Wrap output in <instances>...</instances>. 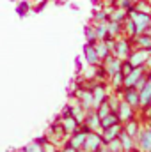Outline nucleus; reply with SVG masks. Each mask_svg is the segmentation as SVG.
<instances>
[{
	"label": "nucleus",
	"mask_w": 151,
	"mask_h": 152,
	"mask_svg": "<svg viewBox=\"0 0 151 152\" xmlns=\"http://www.w3.org/2000/svg\"><path fill=\"white\" fill-rule=\"evenodd\" d=\"M121 99H123L124 103H128L132 108L139 110V90H135L133 87H130V88H123V92H121Z\"/></svg>",
	"instance_id": "nucleus-14"
},
{
	"label": "nucleus",
	"mask_w": 151,
	"mask_h": 152,
	"mask_svg": "<svg viewBox=\"0 0 151 152\" xmlns=\"http://www.w3.org/2000/svg\"><path fill=\"white\" fill-rule=\"evenodd\" d=\"M144 83H146V75L142 76V78H139V81L135 83V87H133V88H135V90H141V88L144 87Z\"/></svg>",
	"instance_id": "nucleus-34"
},
{
	"label": "nucleus",
	"mask_w": 151,
	"mask_h": 152,
	"mask_svg": "<svg viewBox=\"0 0 151 152\" xmlns=\"http://www.w3.org/2000/svg\"><path fill=\"white\" fill-rule=\"evenodd\" d=\"M44 140H46V136H44V138H38V140H34V142H30L27 147H23V151H21V152H43V143H44Z\"/></svg>",
	"instance_id": "nucleus-24"
},
{
	"label": "nucleus",
	"mask_w": 151,
	"mask_h": 152,
	"mask_svg": "<svg viewBox=\"0 0 151 152\" xmlns=\"http://www.w3.org/2000/svg\"><path fill=\"white\" fill-rule=\"evenodd\" d=\"M144 34H148V36H151V25H150V27H148V30H146Z\"/></svg>",
	"instance_id": "nucleus-38"
},
{
	"label": "nucleus",
	"mask_w": 151,
	"mask_h": 152,
	"mask_svg": "<svg viewBox=\"0 0 151 152\" xmlns=\"http://www.w3.org/2000/svg\"><path fill=\"white\" fill-rule=\"evenodd\" d=\"M128 18L132 20L133 27H135V34L141 36L148 30V27L151 25V14H144V12H137L135 9H130L128 11ZM135 36V37H137Z\"/></svg>",
	"instance_id": "nucleus-1"
},
{
	"label": "nucleus",
	"mask_w": 151,
	"mask_h": 152,
	"mask_svg": "<svg viewBox=\"0 0 151 152\" xmlns=\"http://www.w3.org/2000/svg\"><path fill=\"white\" fill-rule=\"evenodd\" d=\"M133 152H139V151H137V149H135V151H133Z\"/></svg>",
	"instance_id": "nucleus-40"
},
{
	"label": "nucleus",
	"mask_w": 151,
	"mask_h": 152,
	"mask_svg": "<svg viewBox=\"0 0 151 152\" xmlns=\"http://www.w3.org/2000/svg\"><path fill=\"white\" fill-rule=\"evenodd\" d=\"M94 48H96V53H98L100 60H105L109 55H112V51H110V48H109V44H107L105 41H98V42L94 44Z\"/></svg>",
	"instance_id": "nucleus-21"
},
{
	"label": "nucleus",
	"mask_w": 151,
	"mask_h": 152,
	"mask_svg": "<svg viewBox=\"0 0 151 152\" xmlns=\"http://www.w3.org/2000/svg\"><path fill=\"white\" fill-rule=\"evenodd\" d=\"M109 113H110V108H109L107 101H105V103H101V104H100V106L96 108V115H98L100 118H103L105 115H109Z\"/></svg>",
	"instance_id": "nucleus-32"
},
{
	"label": "nucleus",
	"mask_w": 151,
	"mask_h": 152,
	"mask_svg": "<svg viewBox=\"0 0 151 152\" xmlns=\"http://www.w3.org/2000/svg\"><path fill=\"white\" fill-rule=\"evenodd\" d=\"M121 62H123V60L115 58L114 55H109L105 60H101V66L105 67V71H107V76H109V78H112V76L117 75V73H121Z\"/></svg>",
	"instance_id": "nucleus-11"
},
{
	"label": "nucleus",
	"mask_w": 151,
	"mask_h": 152,
	"mask_svg": "<svg viewBox=\"0 0 151 152\" xmlns=\"http://www.w3.org/2000/svg\"><path fill=\"white\" fill-rule=\"evenodd\" d=\"M141 122L137 120V118H132V120H128V122H124L123 124V131L128 134V136H132L133 140H135V136L139 134V131H141Z\"/></svg>",
	"instance_id": "nucleus-17"
},
{
	"label": "nucleus",
	"mask_w": 151,
	"mask_h": 152,
	"mask_svg": "<svg viewBox=\"0 0 151 152\" xmlns=\"http://www.w3.org/2000/svg\"><path fill=\"white\" fill-rule=\"evenodd\" d=\"M93 18H94V23H107L109 21V12L107 11H96L93 14Z\"/></svg>",
	"instance_id": "nucleus-29"
},
{
	"label": "nucleus",
	"mask_w": 151,
	"mask_h": 152,
	"mask_svg": "<svg viewBox=\"0 0 151 152\" xmlns=\"http://www.w3.org/2000/svg\"><path fill=\"white\" fill-rule=\"evenodd\" d=\"M94 32H96V39L98 41H105L109 39V32H107V23H94Z\"/></svg>",
	"instance_id": "nucleus-25"
},
{
	"label": "nucleus",
	"mask_w": 151,
	"mask_h": 152,
	"mask_svg": "<svg viewBox=\"0 0 151 152\" xmlns=\"http://www.w3.org/2000/svg\"><path fill=\"white\" fill-rule=\"evenodd\" d=\"M132 69H133V67H132L126 60H123V62H121V75H123V76H126L130 71H132Z\"/></svg>",
	"instance_id": "nucleus-33"
},
{
	"label": "nucleus",
	"mask_w": 151,
	"mask_h": 152,
	"mask_svg": "<svg viewBox=\"0 0 151 152\" xmlns=\"http://www.w3.org/2000/svg\"><path fill=\"white\" fill-rule=\"evenodd\" d=\"M87 133H89V129H87L84 124H80V126H78V129H76L75 133H73L71 136H68V145H71V147H73V149H76V151H82Z\"/></svg>",
	"instance_id": "nucleus-7"
},
{
	"label": "nucleus",
	"mask_w": 151,
	"mask_h": 152,
	"mask_svg": "<svg viewBox=\"0 0 151 152\" xmlns=\"http://www.w3.org/2000/svg\"><path fill=\"white\" fill-rule=\"evenodd\" d=\"M87 88H89V90H91V94H93L94 110H96V108H98L101 103H105V101H107L109 94H107V85H105V81H96V83L89 85Z\"/></svg>",
	"instance_id": "nucleus-2"
},
{
	"label": "nucleus",
	"mask_w": 151,
	"mask_h": 152,
	"mask_svg": "<svg viewBox=\"0 0 151 152\" xmlns=\"http://www.w3.org/2000/svg\"><path fill=\"white\" fill-rule=\"evenodd\" d=\"M119 101H121V97H119V94H110L109 97H107V104H109V108H110V112H115L117 110V106H119Z\"/></svg>",
	"instance_id": "nucleus-27"
},
{
	"label": "nucleus",
	"mask_w": 151,
	"mask_h": 152,
	"mask_svg": "<svg viewBox=\"0 0 151 152\" xmlns=\"http://www.w3.org/2000/svg\"><path fill=\"white\" fill-rule=\"evenodd\" d=\"M115 115H117L119 122L124 124V122L135 118V108H132L128 103H124V101L121 99V101H119V106H117V110H115Z\"/></svg>",
	"instance_id": "nucleus-10"
},
{
	"label": "nucleus",
	"mask_w": 151,
	"mask_h": 152,
	"mask_svg": "<svg viewBox=\"0 0 151 152\" xmlns=\"http://www.w3.org/2000/svg\"><path fill=\"white\" fill-rule=\"evenodd\" d=\"M142 115H144V118H150V117H151V104L148 106V108H144V110H142Z\"/></svg>",
	"instance_id": "nucleus-36"
},
{
	"label": "nucleus",
	"mask_w": 151,
	"mask_h": 152,
	"mask_svg": "<svg viewBox=\"0 0 151 152\" xmlns=\"http://www.w3.org/2000/svg\"><path fill=\"white\" fill-rule=\"evenodd\" d=\"M57 152H80V151H76V149H73L71 145H68V143H66V145H62V149H59Z\"/></svg>",
	"instance_id": "nucleus-35"
},
{
	"label": "nucleus",
	"mask_w": 151,
	"mask_h": 152,
	"mask_svg": "<svg viewBox=\"0 0 151 152\" xmlns=\"http://www.w3.org/2000/svg\"><path fill=\"white\" fill-rule=\"evenodd\" d=\"M133 42H137L139 48H142V50H150L151 48V36H148V34H141V36H137V37L132 39V44H133Z\"/></svg>",
	"instance_id": "nucleus-23"
},
{
	"label": "nucleus",
	"mask_w": 151,
	"mask_h": 152,
	"mask_svg": "<svg viewBox=\"0 0 151 152\" xmlns=\"http://www.w3.org/2000/svg\"><path fill=\"white\" fill-rule=\"evenodd\" d=\"M148 73V69L144 67V66H141V67H133L128 75L123 78V88H130V87H135V83L139 81V78H142V76Z\"/></svg>",
	"instance_id": "nucleus-9"
},
{
	"label": "nucleus",
	"mask_w": 151,
	"mask_h": 152,
	"mask_svg": "<svg viewBox=\"0 0 151 152\" xmlns=\"http://www.w3.org/2000/svg\"><path fill=\"white\" fill-rule=\"evenodd\" d=\"M59 120H61V126H62V129H64V134H66V136H71L76 129H78V126H80L73 117H61Z\"/></svg>",
	"instance_id": "nucleus-16"
},
{
	"label": "nucleus",
	"mask_w": 151,
	"mask_h": 152,
	"mask_svg": "<svg viewBox=\"0 0 151 152\" xmlns=\"http://www.w3.org/2000/svg\"><path fill=\"white\" fill-rule=\"evenodd\" d=\"M133 4H135V0H115V7L124 9V11L133 9Z\"/></svg>",
	"instance_id": "nucleus-30"
},
{
	"label": "nucleus",
	"mask_w": 151,
	"mask_h": 152,
	"mask_svg": "<svg viewBox=\"0 0 151 152\" xmlns=\"http://www.w3.org/2000/svg\"><path fill=\"white\" fill-rule=\"evenodd\" d=\"M117 138H119V142H121V151L123 152H133L135 151V140H133L132 136H128L124 131H121Z\"/></svg>",
	"instance_id": "nucleus-18"
},
{
	"label": "nucleus",
	"mask_w": 151,
	"mask_h": 152,
	"mask_svg": "<svg viewBox=\"0 0 151 152\" xmlns=\"http://www.w3.org/2000/svg\"><path fill=\"white\" fill-rule=\"evenodd\" d=\"M132 51V41L128 37H117L114 41V50H112V55L119 60H124Z\"/></svg>",
	"instance_id": "nucleus-3"
},
{
	"label": "nucleus",
	"mask_w": 151,
	"mask_h": 152,
	"mask_svg": "<svg viewBox=\"0 0 151 152\" xmlns=\"http://www.w3.org/2000/svg\"><path fill=\"white\" fill-rule=\"evenodd\" d=\"M84 58H85V64L91 66V67H96V66L101 64V60H100V57L96 53L94 44H87L85 42V46H84Z\"/></svg>",
	"instance_id": "nucleus-12"
},
{
	"label": "nucleus",
	"mask_w": 151,
	"mask_h": 152,
	"mask_svg": "<svg viewBox=\"0 0 151 152\" xmlns=\"http://www.w3.org/2000/svg\"><path fill=\"white\" fill-rule=\"evenodd\" d=\"M105 147H107L109 152H123L121 151V142H119V138H115V140H112V142L105 143Z\"/></svg>",
	"instance_id": "nucleus-31"
},
{
	"label": "nucleus",
	"mask_w": 151,
	"mask_h": 152,
	"mask_svg": "<svg viewBox=\"0 0 151 152\" xmlns=\"http://www.w3.org/2000/svg\"><path fill=\"white\" fill-rule=\"evenodd\" d=\"M146 126H148V127H151V117H150V118H146Z\"/></svg>",
	"instance_id": "nucleus-37"
},
{
	"label": "nucleus",
	"mask_w": 151,
	"mask_h": 152,
	"mask_svg": "<svg viewBox=\"0 0 151 152\" xmlns=\"http://www.w3.org/2000/svg\"><path fill=\"white\" fill-rule=\"evenodd\" d=\"M103 147V142H101V136L100 133H94V131H89L87 136H85V142H84V147L80 152H98Z\"/></svg>",
	"instance_id": "nucleus-5"
},
{
	"label": "nucleus",
	"mask_w": 151,
	"mask_h": 152,
	"mask_svg": "<svg viewBox=\"0 0 151 152\" xmlns=\"http://www.w3.org/2000/svg\"><path fill=\"white\" fill-rule=\"evenodd\" d=\"M133 9L137 12H144V14H151V2L150 0H135Z\"/></svg>",
	"instance_id": "nucleus-26"
},
{
	"label": "nucleus",
	"mask_w": 151,
	"mask_h": 152,
	"mask_svg": "<svg viewBox=\"0 0 151 152\" xmlns=\"http://www.w3.org/2000/svg\"><path fill=\"white\" fill-rule=\"evenodd\" d=\"M151 104V71L146 73V83L139 90V110H144Z\"/></svg>",
	"instance_id": "nucleus-6"
},
{
	"label": "nucleus",
	"mask_w": 151,
	"mask_h": 152,
	"mask_svg": "<svg viewBox=\"0 0 151 152\" xmlns=\"http://www.w3.org/2000/svg\"><path fill=\"white\" fill-rule=\"evenodd\" d=\"M148 51H150V55H151V48H150V50H148Z\"/></svg>",
	"instance_id": "nucleus-39"
},
{
	"label": "nucleus",
	"mask_w": 151,
	"mask_h": 152,
	"mask_svg": "<svg viewBox=\"0 0 151 152\" xmlns=\"http://www.w3.org/2000/svg\"><path fill=\"white\" fill-rule=\"evenodd\" d=\"M121 131H123V124H121V122H117L115 126H110V127H107V129H101V131H100V136H101L103 145L109 143V142H112V140H115Z\"/></svg>",
	"instance_id": "nucleus-13"
},
{
	"label": "nucleus",
	"mask_w": 151,
	"mask_h": 152,
	"mask_svg": "<svg viewBox=\"0 0 151 152\" xmlns=\"http://www.w3.org/2000/svg\"><path fill=\"white\" fill-rule=\"evenodd\" d=\"M84 126H85L89 131H94V133H100V131H101V127H100V117L96 115V110H91V112L85 113Z\"/></svg>",
	"instance_id": "nucleus-15"
},
{
	"label": "nucleus",
	"mask_w": 151,
	"mask_h": 152,
	"mask_svg": "<svg viewBox=\"0 0 151 152\" xmlns=\"http://www.w3.org/2000/svg\"><path fill=\"white\" fill-rule=\"evenodd\" d=\"M128 18V11L119 9V7H112V11L109 12V20L117 21V23H124V20Z\"/></svg>",
	"instance_id": "nucleus-20"
},
{
	"label": "nucleus",
	"mask_w": 151,
	"mask_h": 152,
	"mask_svg": "<svg viewBox=\"0 0 151 152\" xmlns=\"http://www.w3.org/2000/svg\"><path fill=\"white\" fill-rule=\"evenodd\" d=\"M148 55H150V51L148 50H132L130 51V55L124 58L132 67H141V66H144L146 64V58H148Z\"/></svg>",
	"instance_id": "nucleus-8"
},
{
	"label": "nucleus",
	"mask_w": 151,
	"mask_h": 152,
	"mask_svg": "<svg viewBox=\"0 0 151 152\" xmlns=\"http://www.w3.org/2000/svg\"><path fill=\"white\" fill-rule=\"evenodd\" d=\"M107 32H109V39L121 37V34H123V23H117V21L109 20L107 21Z\"/></svg>",
	"instance_id": "nucleus-19"
},
{
	"label": "nucleus",
	"mask_w": 151,
	"mask_h": 152,
	"mask_svg": "<svg viewBox=\"0 0 151 152\" xmlns=\"http://www.w3.org/2000/svg\"><path fill=\"white\" fill-rule=\"evenodd\" d=\"M135 149L139 152H151V127H141L135 136Z\"/></svg>",
	"instance_id": "nucleus-4"
},
{
	"label": "nucleus",
	"mask_w": 151,
	"mask_h": 152,
	"mask_svg": "<svg viewBox=\"0 0 151 152\" xmlns=\"http://www.w3.org/2000/svg\"><path fill=\"white\" fill-rule=\"evenodd\" d=\"M117 122H119V118H117L115 112H110L109 115H105L103 118H100V127H101V129H107V127H110V126H115Z\"/></svg>",
	"instance_id": "nucleus-22"
},
{
	"label": "nucleus",
	"mask_w": 151,
	"mask_h": 152,
	"mask_svg": "<svg viewBox=\"0 0 151 152\" xmlns=\"http://www.w3.org/2000/svg\"><path fill=\"white\" fill-rule=\"evenodd\" d=\"M85 39H87V44H96L98 42L96 32H94V27L93 25H87L85 27Z\"/></svg>",
	"instance_id": "nucleus-28"
}]
</instances>
